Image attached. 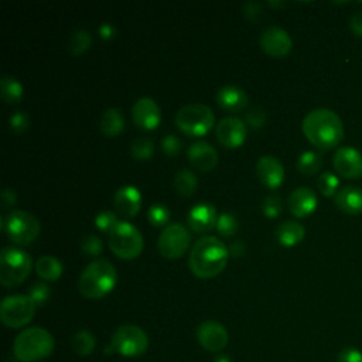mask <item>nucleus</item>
Here are the masks:
<instances>
[{"mask_svg": "<svg viewBox=\"0 0 362 362\" xmlns=\"http://www.w3.org/2000/svg\"><path fill=\"white\" fill-rule=\"evenodd\" d=\"M338 362H362V352L354 346H345L338 354Z\"/></svg>", "mask_w": 362, "mask_h": 362, "instance_id": "37998d69", "label": "nucleus"}, {"mask_svg": "<svg viewBox=\"0 0 362 362\" xmlns=\"http://www.w3.org/2000/svg\"><path fill=\"white\" fill-rule=\"evenodd\" d=\"M197 339L204 349L209 352H219L228 345L229 335L221 322L208 320L198 325Z\"/></svg>", "mask_w": 362, "mask_h": 362, "instance_id": "2eb2a0df", "label": "nucleus"}, {"mask_svg": "<svg viewBox=\"0 0 362 362\" xmlns=\"http://www.w3.org/2000/svg\"><path fill=\"white\" fill-rule=\"evenodd\" d=\"M243 13H245L247 20L256 21L262 14V6L256 1H246L243 4Z\"/></svg>", "mask_w": 362, "mask_h": 362, "instance_id": "c03bdc74", "label": "nucleus"}, {"mask_svg": "<svg viewBox=\"0 0 362 362\" xmlns=\"http://www.w3.org/2000/svg\"><path fill=\"white\" fill-rule=\"evenodd\" d=\"M349 27H351V30H352L354 34H356L358 37H362V10H359L358 13H355V14L351 17Z\"/></svg>", "mask_w": 362, "mask_h": 362, "instance_id": "de8ad7c7", "label": "nucleus"}, {"mask_svg": "<svg viewBox=\"0 0 362 362\" xmlns=\"http://www.w3.org/2000/svg\"><path fill=\"white\" fill-rule=\"evenodd\" d=\"M335 206L351 216L362 214V188L356 185H345L334 197Z\"/></svg>", "mask_w": 362, "mask_h": 362, "instance_id": "4be33fe9", "label": "nucleus"}, {"mask_svg": "<svg viewBox=\"0 0 362 362\" xmlns=\"http://www.w3.org/2000/svg\"><path fill=\"white\" fill-rule=\"evenodd\" d=\"M110 346L116 354L124 358H136L147 351L148 337L143 328L133 324H124L113 332Z\"/></svg>", "mask_w": 362, "mask_h": 362, "instance_id": "1a4fd4ad", "label": "nucleus"}, {"mask_svg": "<svg viewBox=\"0 0 362 362\" xmlns=\"http://www.w3.org/2000/svg\"><path fill=\"white\" fill-rule=\"evenodd\" d=\"M124 126H126L124 116L116 107L106 109L102 113V116H100L99 127H100V132L106 137H116V136H119L124 130Z\"/></svg>", "mask_w": 362, "mask_h": 362, "instance_id": "393cba45", "label": "nucleus"}, {"mask_svg": "<svg viewBox=\"0 0 362 362\" xmlns=\"http://www.w3.org/2000/svg\"><path fill=\"white\" fill-rule=\"evenodd\" d=\"M35 307L28 296H7L0 304L1 322L8 328H21L34 318Z\"/></svg>", "mask_w": 362, "mask_h": 362, "instance_id": "9d476101", "label": "nucleus"}, {"mask_svg": "<svg viewBox=\"0 0 362 362\" xmlns=\"http://www.w3.org/2000/svg\"><path fill=\"white\" fill-rule=\"evenodd\" d=\"M305 139L318 150L328 151L344 139L341 117L331 109L318 107L305 115L301 123Z\"/></svg>", "mask_w": 362, "mask_h": 362, "instance_id": "f257e3e1", "label": "nucleus"}, {"mask_svg": "<svg viewBox=\"0 0 362 362\" xmlns=\"http://www.w3.org/2000/svg\"><path fill=\"white\" fill-rule=\"evenodd\" d=\"M229 250L215 236L199 238L189 252L188 266L194 276L199 279H212L223 272L228 264Z\"/></svg>", "mask_w": 362, "mask_h": 362, "instance_id": "f03ea898", "label": "nucleus"}, {"mask_svg": "<svg viewBox=\"0 0 362 362\" xmlns=\"http://www.w3.org/2000/svg\"><path fill=\"white\" fill-rule=\"evenodd\" d=\"M71 346L76 355L88 356L96 348V338L90 331L81 329L74 334V337L71 339Z\"/></svg>", "mask_w": 362, "mask_h": 362, "instance_id": "bb28decb", "label": "nucleus"}, {"mask_svg": "<svg viewBox=\"0 0 362 362\" xmlns=\"http://www.w3.org/2000/svg\"><path fill=\"white\" fill-rule=\"evenodd\" d=\"M30 255L17 246H4L0 253V283L7 288L20 286L31 273Z\"/></svg>", "mask_w": 362, "mask_h": 362, "instance_id": "39448f33", "label": "nucleus"}, {"mask_svg": "<svg viewBox=\"0 0 362 362\" xmlns=\"http://www.w3.org/2000/svg\"><path fill=\"white\" fill-rule=\"evenodd\" d=\"M246 123L235 116L223 117L215 127L218 141L226 148H238L246 140Z\"/></svg>", "mask_w": 362, "mask_h": 362, "instance_id": "4468645a", "label": "nucleus"}, {"mask_svg": "<svg viewBox=\"0 0 362 362\" xmlns=\"http://www.w3.org/2000/svg\"><path fill=\"white\" fill-rule=\"evenodd\" d=\"M182 148V141L175 134H167L161 140V150L168 157H175Z\"/></svg>", "mask_w": 362, "mask_h": 362, "instance_id": "79ce46f5", "label": "nucleus"}, {"mask_svg": "<svg viewBox=\"0 0 362 362\" xmlns=\"http://www.w3.org/2000/svg\"><path fill=\"white\" fill-rule=\"evenodd\" d=\"M113 205L119 215L124 218H134L141 208V194L133 185L119 188L113 197Z\"/></svg>", "mask_w": 362, "mask_h": 362, "instance_id": "412c9836", "label": "nucleus"}, {"mask_svg": "<svg viewBox=\"0 0 362 362\" xmlns=\"http://www.w3.org/2000/svg\"><path fill=\"white\" fill-rule=\"evenodd\" d=\"M305 236V229L300 222L284 221L276 229V238L279 243L284 247H291L298 245Z\"/></svg>", "mask_w": 362, "mask_h": 362, "instance_id": "b1692460", "label": "nucleus"}, {"mask_svg": "<svg viewBox=\"0 0 362 362\" xmlns=\"http://www.w3.org/2000/svg\"><path fill=\"white\" fill-rule=\"evenodd\" d=\"M214 362H232V361H230V358L228 355H219V356L215 358Z\"/></svg>", "mask_w": 362, "mask_h": 362, "instance_id": "8fccbe9b", "label": "nucleus"}, {"mask_svg": "<svg viewBox=\"0 0 362 362\" xmlns=\"http://www.w3.org/2000/svg\"><path fill=\"white\" fill-rule=\"evenodd\" d=\"M8 126H10V130L16 134H21L24 133L28 126H30V117L25 112H16L14 115L10 116L8 119Z\"/></svg>", "mask_w": 362, "mask_h": 362, "instance_id": "a19ab883", "label": "nucleus"}, {"mask_svg": "<svg viewBox=\"0 0 362 362\" xmlns=\"http://www.w3.org/2000/svg\"><path fill=\"white\" fill-rule=\"evenodd\" d=\"M92 44V35L86 30H75L68 41V49L72 55L83 54Z\"/></svg>", "mask_w": 362, "mask_h": 362, "instance_id": "2f4dec72", "label": "nucleus"}, {"mask_svg": "<svg viewBox=\"0 0 362 362\" xmlns=\"http://www.w3.org/2000/svg\"><path fill=\"white\" fill-rule=\"evenodd\" d=\"M187 156L192 167L204 173L214 170L215 165L218 164V153L215 147H212L208 141H204V140L192 143L188 147Z\"/></svg>", "mask_w": 362, "mask_h": 362, "instance_id": "aec40b11", "label": "nucleus"}, {"mask_svg": "<svg viewBox=\"0 0 362 362\" xmlns=\"http://www.w3.org/2000/svg\"><path fill=\"white\" fill-rule=\"evenodd\" d=\"M81 247H82L83 253H86L89 256H98L103 250V242L100 240L99 236L90 233V235H85L82 238Z\"/></svg>", "mask_w": 362, "mask_h": 362, "instance_id": "58836bf2", "label": "nucleus"}, {"mask_svg": "<svg viewBox=\"0 0 362 362\" xmlns=\"http://www.w3.org/2000/svg\"><path fill=\"white\" fill-rule=\"evenodd\" d=\"M260 48L273 58H283L286 57L293 48V40L288 33L281 27H267L260 38H259Z\"/></svg>", "mask_w": 362, "mask_h": 362, "instance_id": "ddd939ff", "label": "nucleus"}, {"mask_svg": "<svg viewBox=\"0 0 362 362\" xmlns=\"http://www.w3.org/2000/svg\"><path fill=\"white\" fill-rule=\"evenodd\" d=\"M0 89H1V98L8 105H16L21 100L24 89L23 85L13 76L4 75L0 81Z\"/></svg>", "mask_w": 362, "mask_h": 362, "instance_id": "c85d7f7f", "label": "nucleus"}, {"mask_svg": "<svg viewBox=\"0 0 362 362\" xmlns=\"http://www.w3.org/2000/svg\"><path fill=\"white\" fill-rule=\"evenodd\" d=\"M98 34L103 40H112L116 35V28L110 23H103L98 27Z\"/></svg>", "mask_w": 362, "mask_h": 362, "instance_id": "49530a36", "label": "nucleus"}, {"mask_svg": "<svg viewBox=\"0 0 362 362\" xmlns=\"http://www.w3.org/2000/svg\"><path fill=\"white\" fill-rule=\"evenodd\" d=\"M216 208L211 202H198L188 212V226L197 233H206L216 228L218 222Z\"/></svg>", "mask_w": 362, "mask_h": 362, "instance_id": "f3484780", "label": "nucleus"}, {"mask_svg": "<svg viewBox=\"0 0 362 362\" xmlns=\"http://www.w3.org/2000/svg\"><path fill=\"white\" fill-rule=\"evenodd\" d=\"M245 122L253 129L263 127L266 123V112L260 106H252L245 115Z\"/></svg>", "mask_w": 362, "mask_h": 362, "instance_id": "ea45409f", "label": "nucleus"}, {"mask_svg": "<svg viewBox=\"0 0 362 362\" xmlns=\"http://www.w3.org/2000/svg\"><path fill=\"white\" fill-rule=\"evenodd\" d=\"M117 215L113 211H100L96 218H95V225L100 232H106L109 235V232L115 228V225L117 223Z\"/></svg>", "mask_w": 362, "mask_h": 362, "instance_id": "4c0bfd02", "label": "nucleus"}, {"mask_svg": "<svg viewBox=\"0 0 362 362\" xmlns=\"http://www.w3.org/2000/svg\"><path fill=\"white\" fill-rule=\"evenodd\" d=\"M174 187L181 197H191L198 188V178L192 171L182 168L174 177Z\"/></svg>", "mask_w": 362, "mask_h": 362, "instance_id": "cd10ccee", "label": "nucleus"}, {"mask_svg": "<svg viewBox=\"0 0 362 362\" xmlns=\"http://www.w3.org/2000/svg\"><path fill=\"white\" fill-rule=\"evenodd\" d=\"M215 100L219 107L228 112L243 110L249 103V98L246 92L242 88L235 85H225L219 88L215 95Z\"/></svg>", "mask_w": 362, "mask_h": 362, "instance_id": "5701e85b", "label": "nucleus"}, {"mask_svg": "<svg viewBox=\"0 0 362 362\" xmlns=\"http://www.w3.org/2000/svg\"><path fill=\"white\" fill-rule=\"evenodd\" d=\"M132 117L137 127L143 130H154L161 122V110L151 98H140L132 107Z\"/></svg>", "mask_w": 362, "mask_h": 362, "instance_id": "dca6fc26", "label": "nucleus"}, {"mask_svg": "<svg viewBox=\"0 0 362 362\" xmlns=\"http://www.w3.org/2000/svg\"><path fill=\"white\" fill-rule=\"evenodd\" d=\"M335 173L346 180L362 177V153L352 146H344L335 150L332 157Z\"/></svg>", "mask_w": 362, "mask_h": 362, "instance_id": "f8f14e48", "label": "nucleus"}, {"mask_svg": "<svg viewBox=\"0 0 362 362\" xmlns=\"http://www.w3.org/2000/svg\"><path fill=\"white\" fill-rule=\"evenodd\" d=\"M189 243L191 235L188 229L181 223H170L161 230L157 247L165 259H178L187 252Z\"/></svg>", "mask_w": 362, "mask_h": 362, "instance_id": "9b49d317", "label": "nucleus"}, {"mask_svg": "<svg viewBox=\"0 0 362 362\" xmlns=\"http://www.w3.org/2000/svg\"><path fill=\"white\" fill-rule=\"evenodd\" d=\"M117 283L115 266L106 259L90 262L79 276V293L90 300H98L107 296Z\"/></svg>", "mask_w": 362, "mask_h": 362, "instance_id": "7ed1b4c3", "label": "nucleus"}, {"mask_svg": "<svg viewBox=\"0 0 362 362\" xmlns=\"http://www.w3.org/2000/svg\"><path fill=\"white\" fill-rule=\"evenodd\" d=\"M288 211L296 218H307L317 209L318 198L308 187H298L293 189L287 199Z\"/></svg>", "mask_w": 362, "mask_h": 362, "instance_id": "6ab92c4d", "label": "nucleus"}, {"mask_svg": "<svg viewBox=\"0 0 362 362\" xmlns=\"http://www.w3.org/2000/svg\"><path fill=\"white\" fill-rule=\"evenodd\" d=\"M338 185H339V178L331 171L322 173L317 180L318 191L324 197H335V194L338 192Z\"/></svg>", "mask_w": 362, "mask_h": 362, "instance_id": "72a5a7b5", "label": "nucleus"}, {"mask_svg": "<svg viewBox=\"0 0 362 362\" xmlns=\"http://www.w3.org/2000/svg\"><path fill=\"white\" fill-rule=\"evenodd\" d=\"M170 216H171V211L168 206H165L164 204H151L148 206V211H147V219L148 222L153 225V226H157V228H161V226H167L168 225V221H170Z\"/></svg>", "mask_w": 362, "mask_h": 362, "instance_id": "473e14b6", "label": "nucleus"}, {"mask_svg": "<svg viewBox=\"0 0 362 362\" xmlns=\"http://www.w3.org/2000/svg\"><path fill=\"white\" fill-rule=\"evenodd\" d=\"M283 209V202L281 198L277 194H269L262 204V211L269 219H274L281 214Z\"/></svg>", "mask_w": 362, "mask_h": 362, "instance_id": "e433bc0d", "label": "nucleus"}, {"mask_svg": "<svg viewBox=\"0 0 362 362\" xmlns=\"http://www.w3.org/2000/svg\"><path fill=\"white\" fill-rule=\"evenodd\" d=\"M27 296L33 300V303L37 305V307H41L44 305L49 297H51V288L47 283L44 281H35L28 288V293Z\"/></svg>", "mask_w": 362, "mask_h": 362, "instance_id": "c9c22d12", "label": "nucleus"}, {"mask_svg": "<svg viewBox=\"0 0 362 362\" xmlns=\"http://www.w3.org/2000/svg\"><path fill=\"white\" fill-rule=\"evenodd\" d=\"M228 250H229V255H232V256H242L243 253H245V246H243V243L240 242V240H238V242H233L229 247H228Z\"/></svg>", "mask_w": 362, "mask_h": 362, "instance_id": "09e8293b", "label": "nucleus"}, {"mask_svg": "<svg viewBox=\"0 0 362 362\" xmlns=\"http://www.w3.org/2000/svg\"><path fill=\"white\" fill-rule=\"evenodd\" d=\"M322 165V158L318 153L307 150L303 151L297 160V170L304 175H314Z\"/></svg>", "mask_w": 362, "mask_h": 362, "instance_id": "c756f323", "label": "nucleus"}, {"mask_svg": "<svg viewBox=\"0 0 362 362\" xmlns=\"http://www.w3.org/2000/svg\"><path fill=\"white\" fill-rule=\"evenodd\" d=\"M35 272L37 274L47 281H54L58 280L62 274V263L59 262V259L54 257V256H41L37 259L35 262Z\"/></svg>", "mask_w": 362, "mask_h": 362, "instance_id": "a878e982", "label": "nucleus"}, {"mask_svg": "<svg viewBox=\"0 0 362 362\" xmlns=\"http://www.w3.org/2000/svg\"><path fill=\"white\" fill-rule=\"evenodd\" d=\"M239 228V222L236 219V216L230 212H223L218 216V222H216V230L219 235L229 238L233 236L238 232Z\"/></svg>", "mask_w": 362, "mask_h": 362, "instance_id": "f704fd0d", "label": "nucleus"}, {"mask_svg": "<svg viewBox=\"0 0 362 362\" xmlns=\"http://www.w3.org/2000/svg\"><path fill=\"white\" fill-rule=\"evenodd\" d=\"M1 228L8 240L20 246L30 245L41 232L40 221L33 214L20 209H13L1 218Z\"/></svg>", "mask_w": 362, "mask_h": 362, "instance_id": "0eeeda50", "label": "nucleus"}, {"mask_svg": "<svg viewBox=\"0 0 362 362\" xmlns=\"http://www.w3.org/2000/svg\"><path fill=\"white\" fill-rule=\"evenodd\" d=\"M17 202V195L11 188H4L1 192V208H10L13 205H16Z\"/></svg>", "mask_w": 362, "mask_h": 362, "instance_id": "a18cd8bd", "label": "nucleus"}, {"mask_svg": "<svg viewBox=\"0 0 362 362\" xmlns=\"http://www.w3.org/2000/svg\"><path fill=\"white\" fill-rule=\"evenodd\" d=\"M55 341L49 331L41 327L23 329L13 342V355L20 362H37L49 356Z\"/></svg>", "mask_w": 362, "mask_h": 362, "instance_id": "20e7f679", "label": "nucleus"}, {"mask_svg": "<svg viewBox=\"0 0 362 362\" xmlns=\"http://www.w3.org/2000/svg\"><path fill=\"white\" fill-rule=\"evenodd\" d=\"M256 174L260 182L270 188H279L284 181V167L274 156H262L256 163Z\"/></svg>", "mask_w": 362, "mask_h": 362, "instance_id": "a211bd4d", "label": "nucleus"}, {"mask_svg": "<svg viewBox=\"0 0 362 362\" xmlns=\"http://www.w3.org/2000/svg\"><path fill=\"white\" fill-rule=\"evenodd\" d=\"M107 243L110 250L123 260L136 259L143 250V236L140 230L126 221H119L109 232Z\"/></svg>", "mask_w": 362, "mask_h": 362, "instance_id": "6e6552de", "label": "nucleus"}, {"mask_svg": "<svg viewBox=\"0 0 362 362\" xmlns=\"http://www.w3.org/2000/svg\"><path fill=\"white\" fill-rule=\"evenodd\" d=\"M175 124L184 134L201 137L214 127L215 115L212 109L204 103H189L177 112Z\"/></svg>", "mask_w": 362, "mask_h": 362, "instance_id": "423d86ee", "label": "nucleus"}, {"mask_svg": "<svg viewBox=\"0 0 362 362\" xmlns=\"http://www.w3.org/2000/svg\"><path fill=\"white\" fill-rule=\"evenodd\" d=\"M130 154L137 161H148L154 154V143L148 137H140L133 140L130 146Z\"/></svg>", "mask_w": 362, "mask_h": 362, "instance_id": "7c9ffc66", "label": "nucleus"}]
</instances>
